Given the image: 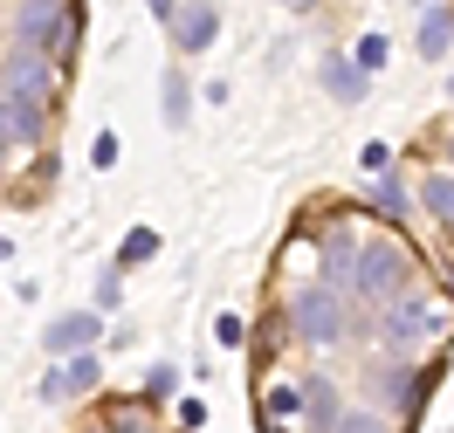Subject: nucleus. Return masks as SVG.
<instances>
[{"mask_svg": "<svg viewBox=\"0 0 454 433\" xmlns=\"http://www.w3.org/2000/svg\"><path fill=\"white\" fill-rule=\"evenodd\" d=\"M289 317L303 330V344H344V337H358V323H351V303H344L338 289L324 282H303L289 296Z\"/></svg>", "mask_w": 454, "mask_h": 433, "instance_id": "1", "label": "nucleus"}, {"mask_svg": "<svg viewBox=\"0 0 454 433\" xmlns=\"http://www.w3.org/2000/svg\"><path fill=\"white\" fill-rule=\"evenodd\" d=\"M406 289H413V255L399 241H365L358 248V296L379 303V310H393Z\"/></svg>", "mask_w": 454, "mask_h": 433, "instance_id": "2", "label": "nucleus"}, {"mask_svg": "<svg viewBox=\"0 0 454 433\" xmlns=\"http://www.w3.org/2000/svg\"><path fill=\"white\" fill-rule=\"evenodd\" d=\"M434 330H441V310H427V303H399V310L379 317V344H386V351H413L420 337H434Z\"/></svg>", "mask_w": 454, "mask_h": 433, "instance_id": "3", "label": "nucleus"}, {"mask_svg": "<svg viewBox=\"0 0 454 433\" xmlns=\"http://www.w3.org/2000/svg\"><path fill=\"white\" fill-rule=\"evenodd\" d=\"M214 35H221V7H214V0H186V7L172 14V49H179V56L214 49Z\"/></svg>", "mask_w": 454, "mask_h": 433, "instance_id": "4", "label": "nucleus"}, {"mask_svg": "<svg viewBox=\"0 0 454 433\" xmlns=\"http://www.w3.org/2000/svg\"><path fill=\"white\" fill-rule=\"evenodd\" d=\"M97 337H104V317H97V310H69V317H56L49 330H42V344L56 351V365L62 358H83Z\"/></svg>", "mask_w": 454, "mask_h": 433, "instance_id": "5", "label": "nucleus"}, {"mask_svg": "<svg viewBox=\"0 0 454 433\" xmlns=\"http://www.w3.org/2000/svg\"><path fill=\"white\" fill-rule=\"evenodd\" d=\"M0 76H7V97H35V104H49V76H56V62L42 56V49H14Z\"/></svg>", "mask_w": 454, "mask_h": 433, "instance_id": "6", "label": "nucleus"}, {"mask_svg": "<svg viewBox=\"0 0 454 433\" xmlns=\"http://www.w3.org/2000/svg\"><path fill=\"white\" fill-rule=\"evenodd\" d=\"M0 131H7V144H42L49 138V104L7 97V89H0Z\"/></svg>", "mask_w": 454, "mask_h": 433, "instance_id": "7", "label": "nucleus"}, {"mask_svg": "<svg viewBox=\"0 0 454 433\" xmlns=\"http://www.w3.org/2000/svg\"><path fill=\"white\" fill-rule=\"evenodd\" d=\"M317 282L324 289H358V241H351V234H331V241H324V255H317Z\"/></svg>", "mask_w": 454, "mask_h": 433, "instance_id": "8", "label": "nucleus"}, {"mask_svg": "<svg viewBox=\"0 0 454 433\" xmlns=\"http://www.w3.org/2000/svg\"><path fill=\"white\" fill-rule=\"evenodd\" d=\"M97 378H104V372H97V358H90V351H83V358H62L56 372L42 378V399H49V406L83 399V392H97Z\"/></svg>", "mask_w": 454, "mask_h": 433, "instance_id": "9", "label": "nucleus"}, {"mask_svg": "<svg viewBox=\"0 0 454 433\" xmlns=\"http://www.w3.org/2000/svg\"><path fill=\"white\" fill-rule=\"evenodd\" d=\"M427 385H434V378H427V372H413V365L399 358V365H386V372H379V399L393 406V413H413V406L427 399Z\"/></svg>", "mask_w": 454, "mask_h": 433, "instance_id": "10", "label": "nucleus"}, {"mask_svg": "<svg viewBox=\"0 0 454 433\" xmlns=\"http://www.w3.org/2000/svg\"><path fill=\"white\" fill-rule=\"evenodd\" d=\"M62 0H21V14H14V35H21V49H49V35L62 28Z\"/></svg>", "mask_w": 454, "mask_h": 433, "instance_id": "11", "label": "nucleus"}, {"mask_svg": "<svg viewBox=\"0 0 454 433\" xmlns=\"http://www.w3.org/2000/svg\"><path fill=\"white\" fill-rule=\"evenodd\" d=\"M317 76H324V89H331L338 104H365V69H358L351 56H324Z\"/></svg>", "mask_w": 454, "mask_h": 433, "instance_id": "12", "label": "nucleus"}, {"mask_svg": "<svg viewBox=\"0 0 454 433\" xmlns=\"http://www.w3.org/2000/svg\"><path fill=\"white\" fill-rule=\"evenodd\" d=\"M303 413H310V433H338L344 406H338V392H331V378H310V385H303Z\"/></svg>", "mask_w": 454, "mask_h": 433, "instance_id": "13", "label": "nucleus"}, {"mask_svg": "<svg viewBox=\"0 0 454 433\" xmlns=\"http://www.w3.org/2000/svg\"><path fill=\"white\" fill-rule=\"evenodd\" d=\"M159 111H166L172 131H186V124H193V83H186L179 69H166V83H159Z\"/></svg>", "mask_w": 454, "mask_h": 433, "instance_id": "14", "label": "nucleus"}, {"mask_svg": "<svg viewBox=\"0 0 454 433\" xmlns=\"http://www.w3.org/2000/svg\"><path fill=\"white\" fill-rule=\"evenodd\" d=\"M448 42H454V14H448V7H427V14H420V56L441 62V56H448Z\"/></svg>", "mask_w": 454, "mask_h": 433, "instance_id": "15", "label": "nucleus"}, {"mask_svg": "<svg viewBox=\"0 0 454 433\" xmlns=\"http://www.w3.org/2000/svg\"><path fill=\"white\" fill-rule=\"evenodd\" d=\"M420 206L434 213V220H448V228H454V179H448V173H434V179L420 186Z\"/></svg>", "mask_w": 454, "mask_h": 433, "instance_id": "16", "label": "nucleus"}, {"mask_svg": "<svg viewBox=\"0 0 454 433\" xmlns=\"http://www.w3.org/2000/svg\"><path fill=\"white\" fill-rule=\"evenodd\" d=\"M372 206H379L386 220H406V186H399V179L386 173V179H379V186H372Z\"/></svg>", "mask_w": 454, "mask_h": 433, "instance_id": "17", "label": "nucleus"}, {"mask_svg": "<svg viewBox=\"0 0 454 433\" xmlns=\"http://www.w3.org/2000/svg\"><path fill=\"white\" fill-rule=\"evenodd\" d=\"M152 255H159V234H152V228H131V234H124V248H117V268H131V261H152Z\"/></svg>", "mask_w": 454, "mask_h": 433, "instance_id": "18", "label": "nucleus"}, {"mask_svg": "<svg viewBox=\"0 0 454 433\" xmlns=\"http://www.w3.org/2000/svg\"><path fill=\"white\" fill-rule=\"evenodd\" d=\"M214 344H221V351H241V344H248V323L234 317V310H221V317H214Z\"/></svg>", "mask_w": 454, "mask_h": 433, "instance_id": "19", "label": "nucleus"}, {"mask_svg": "<svg viewBox=\"0 0 454 433\" xmlns=\"http://www.w3.org/2000/svg\"><path fill=\"white\" fill-rule=\"evenodd\" d=\"M386 56H393V42H386V35H365V42H358V56H351V62H358V69L372 76V69H379Z\"/></svg>", "mask_w": 454, "mask_h": 433, "instance_id": "20", "label": "nucleus"}, {"mask_svg": "<svg viewBox=\"0 0 454 433\" xmlns=\"http://www.w3.org/2000/svg\"><path fill=\"white\" fill-rule=\"evenodd\" d=\"M269 420H289V413H296V406H303V392H296V385H269Z\"/></svg>", "mask_w": 454, "mask_h": 433, "instance_id": "21", "label": "nucleus"}, {"mask_svg": "<svg viewBox=\"0 0 454 433\" xmlns=\"http://www.w3.org/2000/svg\"><path fill=\"white\" fill-rule=\"evenodd\" d=\"M338 433H386V413H344Z\"/></svg>", "mask_w": 454, "mask_h": 433, "instance_id": "22", "label": "nucleus"}, {"mask_svg": "<svg viewBox=\"0 0 454 433\" xmlns=\"http://www.w3.org/2000/svg\"><path fill=\"white\" fill-rule=\"evenodd\" d=\"M358 159H365V173H372V179H386V173H393V144H365Z\"/></svg>", "mask_w": 454, "mask_h": 433, "instance_id": "23", "label": "nucleus"}, {"mask_svg": "<svg viewBox=\"0 0 454 433\" xmlns=\"http://www.w3.org/2000/svg\"><path fill=\"white\" fill-rule=\"evenodd\" d=\"M172 385H179V372H172V365H152V378H145V399H166Z\"/></svg>", "mask_w": 454, "mask_h": 433, "instance_id": "24", "label": "nucleus"}, {"mask_svg": "<svg viewBox=\"0 0 454 433\" xmlns=\"http://www.w3.org/2000/svg\"><path fill=\"white\" fill-rule=\"evenodd\" d=\"M117 296H124V282H117V275H97V310H111Z\"/></svg>", "mask_w": 454, "mask_h": 433, "instance_id": "25", "label": "nucleus"}, {"mask_svg": "<svg viewBox=\"0 0 454 433\" xmlns=\"http://www.w3.org/2000/svg\"><path fill=\"white\" fill-rule=\"evenodd\" d=\"M145 7H152V14L166 21V28H172V14H179V0H145Z\"/></svg>", "mask_w": 454, "mask_h": 433, "instance_id": "26", "label": "nucleus"}, {"mask_svg": "<svg viewBox=\"0 0 454 433\" xmlns=\"http://www.w3.org/2000/svg\"><path fill=\"white\" fill-rule=\"evenodd\" d=\"M0 261H14V241H7V234H0Z\"/></svg>", "mask_w": 454, "mask_h": 433, "instance_id": "27", "label": "nucleus"}, {"mask_svg": "<svg viewBox=\"0 0 454 433\" xmlns=\"http://www.w3.org/2000/svg\"><path fill=\"white\" fill-rule=\"evenodd\" d=\"M262 433H283V420H262Z\"/></svg>", "mask_w": 454, "mask_h": 433, "instance_id": "28", "label": "nucleus"}, {"mask_svg": "<svg viewBox=\"0 0 454 433\" xmlns=\"http://www.w3.org/2000/svg\"><path fill=\"white\" fill-rule=\"evenodd\" d=\"M283 7H310V0H283Z\"/></svg>", "mask_w": 454, "mask_h": 433, "instance_id": "29", "label": "nucleus"}, {"mask_svg": "<svg viewBox=\"0 0 454 433\" xmlns=\"http://www.w3.org/2000/svg\"><path fill=\"white\" fill-rule=\"evenodd\" d=\"M448 159H454V138H448Z\"/></svg>", "mask_w": 454, "mask_h": 433, "instance_id": "30", "label": "nucleus"}, {"mask_svg": "<svg viewBox=\"0 0 454 433\" xmlns=\"http://www.w3.org/2000/svg\"><path fill=\"white\" fill-rule=\"evenodd\" d=\"M448 97H454V76H448Z\"/></svg>", "mask_w": 454, "mask_h": 433, "instance_id": "31", "label": "nucleus"}, {"mask_svg": "<svg viewBox=\"0 0 454 433\" xmlns=\"http://www.w3.org/2000/svg\"><path fill=\"white\" fill-rule=\"evenodd\" d=\"M90 433H104V427H90Z\"/></svg>", "mask_w": 454, "mask_h": 433, "instance_id": "32", "label": "nucleus"}]
</instances>
